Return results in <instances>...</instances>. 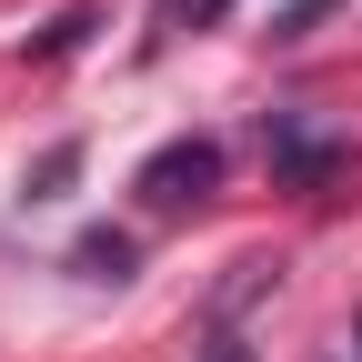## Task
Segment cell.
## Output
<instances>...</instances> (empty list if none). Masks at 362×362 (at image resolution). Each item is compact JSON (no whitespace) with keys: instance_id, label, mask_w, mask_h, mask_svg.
<instances>
[{"instance_id":"1","label":"cell","mask_w":362,"mask_h":362,"mask_svg":"<svg viewBox=\"0 0 362 362\" xmlns=\"http://www.w3.org/2000/svg\"><path fill=\"white\" fill-rule=\"evenodd\" d=\"M221 181V141H161L151 161H141V192L161 202V211H181V202H202Z\"/></svg>"},{"instance_id":"2","label":"cell","mask_w":362,"mask_h":362,"mask_svg":"<svg viewBox=\"0 0 362 362\" xmlns=\"http://www.w3.org/2000/svg\"><path fill=\"white\" fill-rule=\"evenodd\" d=\"M272 161H282V171L302 181V192L342 171V151H332V141H312V131H292V121H272Z\"/></svg>"},{"instance_id":"3","label":"cell","mask_w":362,"mask_h":362,"mask_svg":"<svg viewBox=\"0 0 362 362\" xmlns=\"http://www.w3.org/2000/svg\"><path fill=\"white\" fill-rule=\"evenodd\" d=\"M71 262H81V282H121V272H131V242H121V232H90Z\"/></svg>"},{"instance_id":"4","label":"cell","mask_w":362,"mask_h":362,"mask_svg":"<svg viewBox=\"0 0 362 362\" xmlns=\"http://www.w3.org/2000/svg\"><path fill=\"white\" fill-rule=\"evenodd\" d=\"M71 171H81V141H61V151H40V171L21 181V192H30V202H61V181H71Z\"/></svg>"},{"instance_id":"5","label":"cell","mask_w":362,"mask_h":362,"mask_svg":"<svg viewBox=\"0 0 362 362\" xmlns=\"http://www.w3.org/2000/svg\"><path fill=\"white\" fill-rule=\"evenodd\" d=\"M90 30H101V21H90V11H61L51 30H40V61H71V51H81V40H90Z\"/></svg>"},{"instance_id":"6","label":"cell","mask_w":362,"mask_h":362,"mask_svg":"<svg viewBox=\"0 0 362 362\" xmlns=\"http://www.w3.org/2000/svg\"><path fill=\"white\" fill-rule=\"evenodd\" d=\"M221 11H232V0H171V21H181V30H211Z\"/></svg>"},{"instance_id":"7","label":"cell","mask_w":362,"mask_h":362,"mask_svg":"<svg viewBox=\"0 0 362 362\" xmlns=\"http://www.w3.org/2000/svg\"><path fill=\"white\" fill-rule=\"evenodd\" d=\"M211 362H252V352H242V342H221V352H211Z\"/></svg>"}]
</instances>
